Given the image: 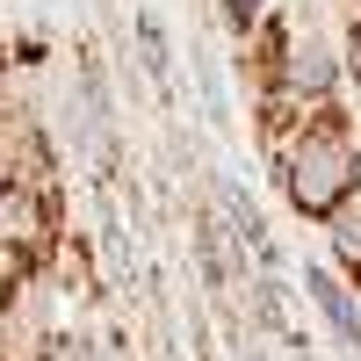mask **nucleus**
I'll return each mask as SVG.
<instances>
[{
    "label": "nucleus",
    "mask_w": 361,
    "mask_h": 361,
    "mask_svg": "<svg viewBox=\"0 0 361 361\" xmlns=\"http://www.w3.org/2000/svg\"><path fill=\"white\" fill-rule=\"evenodd\" d=\"M325 253H333V275L361 296V202H347L333 224H325Z\"/></svg>",
    "instance_id": "nucleus-4"
},
{
    "label": "nucleus",
    "mask_w": 361,
    "mask_h": 361,
    "mask_svg": "<svg viewBox=\"0 0 361 361\" xmlns=\"http://www.w3.org/2000/svg\"><path fill=\"white\" fill-rule=\"evenodd\" d=\"M209 15H217L224 44H231V37H246L253 22H267V15H275V0H217V8H209Z\"/></svg>",
    "instance_id": "nucleus-6"
},
{
    "label": "nucleus",
    "mask_w": 361,
    "mask_h": 361,
    "mask_svg": "<svg viewBox=\"0 0 361 361\" xmlns=\"http://www.w3.org/2000/svg\"><path fill=\"white\" fill-rule=\"evenodd\" d=\"M73 238L66 188H8L0 180V246L15 267H51V253Z\"/></svg>",
    "instance_id": "nucleus-2"
},
{
    "label": "nucleus",
    "mask_w": 361,
    "mask_h": 361,
    "mask_svg": "<svg viewBox=\"0 0 361 361\" xmlns=\"http://www.w3.org/2000/svg\"><path fill=\"white\" fill-rule=\"evenodd\" d=\"M0 116H15V58H8V44H0Z\"/></svg>",
    "instance_id": "nucleus-7"
},
{
    "label": "nucleus",
    "mask_w": 361,
    "mask_h": 361,
    "mask_svg": "<svg viewBox=\"0 0 361 361\" xmlns=\"http://www.w3.org/2000/svg\"><path fill=\"white\" fill-rule=\"evenodd\" d=\"M15 275H22V267L8 260V246H0V296H8V289H15Z\"/></svg>",
    "instance_id": "nucleus-8"
},
{
    "label": "nucleus",
    "mask_w": 361,
    "mask_h": 361,
    "mask_svg": "<svg viewBox=\"0 0 361 361\" xmlns=\"http://www.w3.org/2000/svg\"><path fill=\"white\" fill-rule=\"evenodd\" d=\"M275 188L304 224H333L347 202H361V116L354 102H325L311 109V123L296 130L282 152H275Z\"/></svg>",
    "instance_id": "nucleus-1"
},
{
    "label": "nucleus",
    "mask_w": 361,
    "mask_h": 361,
    "mask_svg": "<svg viewBox=\"0 0 361 361\" xmlns=\"http://www.w3.org/2000/svg\"><path fill=\"white\" fill-rule=\"evenodd\" d=\"M130 44H137V73L152 80V87H166V80H173V51H166V22H159L152 8L130 15Z\"/></svg>",
    "instance_id": "nucleus-5"
},
{
    "label": "nucleus",
    "mask_w": 361,
    "mask_h": 361,
    "mask_svg": "<svg viewBox=\"0 0 361 361\" xmlns=\"http://www.w3.org/2000/svg\"><path fill=\"white\" fill-rule=\"evenodd\" d=\"M0 29H8V0H0Z\"/></svg>",
    "instance_id": "nucleus-9"
},
{
    "label": "nucleus",
    "mask_w": 361,
    "mask_h": 361,
    "mask_svg": "<svg viewBox=\"0 0 361 361\" xmlns=\"http://www.w3.org/2000/svg\"><path fill=\"white\" fill-rule=\"evenodd\" d=\"M304 296H311L318 325L340 340V354H347V361H361V296L333 275V260H311V267H304Z\"/></svg>",
    "instance_id": "nucleus-3"
}]
</instances>
